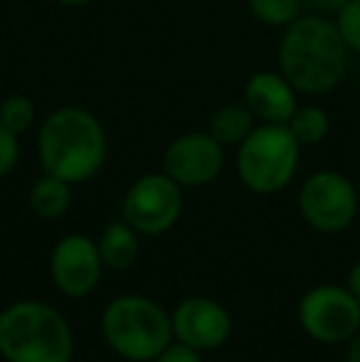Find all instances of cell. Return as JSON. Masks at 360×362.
Segmentation results:
<instances>
[{
    "mask_svg": "<svg viewBox=\"0 0 360 362\" xmlns=\"http://www.w3.org/2000/svg\"><path fill=\"white\" fill-rule=\"evenodd\" d=\"M67 318L42 300H18L0 310V358L5 362H72Z\"/></svg>",
    "mask_w": 360,
    "mask_h": 362,
    "instance_id": "3957f363",
    "label": "cell"
},
{
    "mask_svg": "<svg viewBox=\"0 0 360 362\" xmlns=\"http://www.w3.org/2000/svg\"><path fill=\"white\" fill-rule=\"evenodd\" d=\"M348 45L336 23L323 15H298L286 25L277 47L279 72L298 94L323 96L343 84L348 74Z\"/></svg>",
    "mask_w": 360,
    "mask_h": 362,
    "instance_id": "6da1fadb",
    "label": "cell"
},
{
    "mask_svg": "<svg viewBox=\"0 0 360 362\" xmlns=\"http://www.w3.org/2000/svg\"><path fill=\"white\" fill-rule=\"evenodd\" d=\"M101 333L111 350L129 362H153L173 343L170 313L149 296H119L101 313Z\"/></svg>",
    "mask_w": 360,
    "mask_h": 362,
    "instance_id": "277c9868",
    "label": "cell"
},
{
    "mask_svg": "<svg viewBox=\"0 0 360 362\" xmlns=\"http://www.w3.org/2000/svg\"><path fill=\"white\" fill-rule=\"evenodd\" d=\"M346 362H360V330L346 343Z\"/></svg>",
    "mask_w": 360,
    "mask_h": 362,
    "instance_id": "cb8c5ba5",
    "label": "cell"
},
{
    "mask_svg": "<svg viewBox=\"0 0 360 362\" xmlns=\"http://www.w3.org/2000/svg\"><path fill=\"white\" fill-rule=\"evenodd\" d=\"M301 151L286 124H257L237 146V175L255 195H277L296 177Z\"/></svg>",
    "mask_w": 360,
    "mask_h": 362,
    "instance_id": "5b68a950",
    "label": "cell"
},
{
    "mask_svg": "<svg viewBox=\"0 0 360 362\" xmlns=\"http://www.w3.org/2000/svg\"><path fill=\"white\" fill-rule=\"evenodd\" d=\"M298 215L318 234H341L356 222L360 197L348 175L316 170L298 190Z\"/></svg>",
    "mask_w": 360,
    "mask_h": 362,
    "instance_id": "8992f818",
    "label": "cell"
},
{
    "mask_svg": "<svg viewBox=\"0 0 360 362\" xmlns=\"http://www.w3.org/2000/svg\"><path fill=\"white\" fill-rule=\"evenodd\" d=\"M52 3L62 5V8H84V5L94 3V0H52Z\"/></svg>",
    "mask_w": 360,
    "mask_h": 362,
    "instance_id": "d4e9b609",
    "label": "cell"
},
{
    "mask_svg": "<svg viewBox=\"0 0 360 362\" xmlns=\"http://www.w3.org/2000/svg\"><path fill=\"white\" fill-rule=\"evenodd\" d=\"M200 355L202 353H197L195 348H187V345L173 340V343H170L153 362H202Z\"/></svg>",
    "mask_w": 360,
    "mask_h": 362,
    "instance_id": "44dd1931",
    "label": "cell"
},
{
    "mask_svg": "<svg viewBox=\"0 0 360 362\" xmlns=\"http://www.w3.org/2000/svg\"><path fill=\"white\" fill-rule=\"evenodd\" d=\"M252 18L267 28H286L301 15V0H247Z\"/></svg>",
    "mask_w": 360,
    "mask_h": 362,
    "instance_id": "ac0fdd59",
    "label": "cell"
},
{
    "mask_svg": "<svg viewBox=\"0 0 360 362\" xmlns=\"http://www.w3.org/2000/svg\"><path fill=\"white\" fill-rule=\"evenodd\" d=\"M257 124L260 121L255 119V114H252L245 101H227L210 116L207 134L215 141H220L225 148H237L255 131Z\"/></svg>",
    "mask_w": 360,
    "mask_h": 362,
    "instance_id": "5bb4252c",
    "label": "cell"
},
{
    "mask_svg": "<svg viewBox=\"0 0 360 362\" xmlns=\"http://www.w3.org/2000/svg\"><path fill=\"white\" fill-rule=\"evenodd\" d=\"M139 237L141 234L126 219L106 224L104 232L96 239L104 267L114 269V272H126V269L134 267L139 262V252H141Z\"/></svg>",
    "mask_w": 360,
    "mask_h": 362,
    "instance_id": "4fadbf2b",
    "label": "cell"
},
{
    "mask_svg": "<svg viewBox=\"0 0 360 362\" xmlns=\"http://www.w3.org/2000/svg\"><path fill=\"white\" fill-rule=\"evenodd\" d=\"M37 124V104L28 94H10L0 101V126L23 136Z\"/></svg>",
    "mask_w": 360,
    "mask_h": 362,
    "instance_id": "e0dca14e",
    "label": "cell"
},
{
    "mask_svg": "<svg viewBox=\"0 0 360 362\" xmlns=\"http://www.w3.org/2000/svg\"><path fill=\"white\" fill-rule=\"evenodd\" d=\"M182 205V187L168 173H146L124 192L121 217L144 237H158L178 224Z\"/></svg>",
    "mask_w": 360,
    "mask_h": 362,
    "instance_id": "ba28073f",
    "label": "cell"
},
{
    "mask_svg": "<svg viewBox=\"0 0 360 362\" xmlns=\"http://www.w3.org/2000/svg\"><path fill=\"white\" fill-rule=\"evenodd\" d=\"M106 153L109 139L104 124L84 106H59L40 124L37 156L47 175L82 185L104 168Z\"/></svg>",
    "mask_w": 360,
    "mask_h": 362,
    "instance_id": "7a4b0ae2",
    "label": "cell"
},
{
    "mask_svg": "<svg viewBox=\"0 0 360 362\" xmlns=\"http://www.w3.org/2000/svg\"><path fill=\"white\" fill-rule=\"evenodd\" d=\"M286 129L298 141L301 148H313L328 139L331 134V116L318 104H298Z\"/></svg>",
    "mask_w": 360,
    "mask_h": 362,
    "instance_id": "2e32d148",
    "label": "cell"
},
{
    "mask_svg": "<svg viewBox=\"0 0 360 362\" xmlns=\"http://www.w3.org/2000/svg\"><path fill=\"white\" fill-rule=\"evenodd\" d=\"M346 286L351 288V293L356 296L360 300V259L351 267V272H348V279H346Z\"/></svg>",
    "mask_w": 360,
    "mask_h": 362,
    "instance_id": "603a6c76",
    "label": "cell"
},
{
    "mask_svg": "<svg viewBox=\"0 0 360 362\" xmlns=\"http://www.w3.org/2000/svg\"><path fill=\"white\" fill-rule=\"evenodd\" d=\"M298 325L311 340L346 345L360 330V300L341 284H318L298 300Z\"/></svg>",
    "mask_w": 360,
    "mask_h": 362,
    "instance_id": "52a82bcc",
    "label": "cell"
},
{
    "mask_svg": "<svg viewBox=\"0 0 360 362\" xmlns=\"http://www.w3.org/2000/svg\"><path fill=\"white\" fill-rule=\"evenodd\" d=\"M20 136L0 126V177L10 175L20 160Z\"/></svg>",
    "mask_w": 360,
    "mask_h": 362,
    "instance_id": "ffe728a7",
    "label": "cell"
},
{
    "mask_svg": "<svg viewBox=\"0 0 360 362\" xmlns=\"http://www.w3.org/2000/svg\"><path fill=\"white\" fill-rule=\"evenodd\" d=\"M170 323H173V338L187 348H195L197 353L222 348L232 335L230 310L205 296L180 300L170 313Z\"/></svg>",
    "mask_w": 360,
    "mask_h": 362,
    "instance_id": "8fae6325",
    "label": "cell"
},
{
    "mask_svg": "<svg viewBox=\"0 0 360 362\" xmlns=\"http://www.w3.org/2000/svg\"><path fill=\"white\" fill-rule=\"evenodd\" d=\"M338 33L351 52L360 54V0H348L336 15H333Z\"/></svg>",
    "mask_w": 360,
    "mask_h": 362,
    "instance_id": "d6986e66",
    "label": "cell"
},
{
    "mask_svg": "<svg viewBox=\"0 0 360 362\" xmlns=\"http://www.w3.org/2000/svg\"><path fill=\"white\" fill-rule=\"evenodd\" d=\"M30 210L42 219H59L72 207V182L45 173L30 187Z\"/></svg>",
    "mask_w": 360,
    "mask_h": 362,
    "instance_id": "9a60e30c",
    "label": "cell"
},
{
    "mask_svg": "<svg viewBox=\"0 0 360 362\" xmlns=\"http://www.w3.org/2000/svg\"><path fill=\"white\" fill-rule=\"evenodd\" d=\"M225 168V146L207 131H187L175 136L163 153V173L180 187H205L220 177Z\"/></svg>",
    "mask_w": 360,
    "mask_h": 362,
    "instance_id": "30bf717a",
    "label": "cell"
},
{
    "mask_svg": "<svg viewBox=\"0 0 360 362\" xmlns=\"http://www.w3.org/2000/svg\"><path fill=\"white\" fill-rule=\"evenodd\" d=\"M99 244L87 234H67L50 254V279L67 298H87L104 274Z\"/></svg>",
    "mask_w": 360,
    "mask_h": 362,
    "instance_id": "9c48e42d",
    "label": "cell"
},
{
    "mask_svg": "<svg viewBox=\"0 0 360 362\" xmlns=\"http://www.w3.org/2000/svg\"><path fill=\"white\" fill-rule=\"evenodd\" d=\"M242 101L260 124H289L298 106V91L279 69H262L247 79Z\"/></svg>",
    "mask_w": 360,
    "mask_h": 362,
    "instance_id": "7c38bea8",
    "label": "cell"
},
{
    "mask_svg": "<svg viewBox=\"0 0 360 362\" xmlns=\"http://www.w3.org/2000/svg\"><path fill=\"white\" fill-rule=\"evenodd\" d=\"M313 8L318 10V13H326V15H336L338 10L343 8V5L348 3V0H311Z\"/></svg>",
    "mask_w": 360,
    "mask_h": 362,
    "instance_id": "7402d4cb",
    "label": "cell"
}]
</instances>
